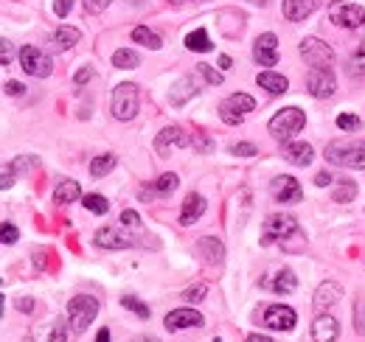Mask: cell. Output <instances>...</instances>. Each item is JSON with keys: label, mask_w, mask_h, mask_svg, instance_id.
Listing matches in <instances>:
<instances>
[{"label": "cell", "mask_w": 365, "mask_h": 342, "mask_svg": "<svg viewBox=\"0 0 365 342\" xmlns=\"http://www.w3.org/2000/svg\"><path fill=\"white\" fill-rule=\"evenodd\" d=\"M267 244H281L287 253H298L307 247V236L292 216L273 214L267 216L264 230H262V247H267Z\"/></svg>", "instance_id": "obj_1"}, {"label": "cell", "mask_w": 365, "mask_h": 342, "mask_svg": "<svg viewBox=\"0 0 365 342\" xmlns=\"http://www.w3.org/2000/svg\"><path fill=\"white\" fill-rule=\"evenodd\" d=\"M323 157L340 169H365V140H331L323 149Z\"/></svg>", "instance_id": "obj_2"}, {"label": "cell", "mask_w": 365, "mask_h": 342, "mask_svg": "<svg viewBox=\"0 0 365 342\" xmlns=\"http://www.w3.org/2000/svg\"><path fill=\"white\" fill-rule=\"evenodd\" d=\"M98 314V300L93 295H76V298L68 303V323H71V331L73 334H82L91 328V323Z\"/></svg>", "instance_id": "obj_3"}, {"label": "cell", "mask_w": 365, "mask_h": 342, "mask_svg": "<svg viewBox=\"0 0 365 342\" xmlns=\"http://www.w3.org/2000/svg\"><path fill=\"white\" fill-rule=\"evenodd\" d=\"M307 124V115H304V110H298V107H287V110H278L273 118H270V135H273L275 140H289L292 135H298L301 129Z\"/></svg>", "instance_id": "obj_4"}, {"label": "cell", "mask_w": 365, "mask_h": 342, "mask_svg": "<svg viewBox=\"0 0 365 342\" xmlns=\"http://www.w3.org/2000/svg\"><path fill=\"white\" fill-rule=\"evenodd\" d=\"M329 20L340 28H360L365 23V9L349 0H331L329 3Z\"/></svg>", "instance_id": "obj_5"}, {"label": "cell", "mask_w": 365, "mask_h": 342, "mask_svg": "<svg viewBox=\"0 0 365 342\" xmlns=\"http://www.w3.org/2000/svg\"><path fill=\"white\" fill-rule=\"evenodd\" d=\"M138 104H140V98H138V85L127 82V85H118L113 90V115H115L118 121H133L138 115Z\"/></svg>", "instance_id": "obj_6"}, {"label": "cell", "mask_w": 365, "mask_h": 342, "mask_svg": "<svg viewBox=\"0 0 365 342\" xmlns=\"http://www.w3.org/2000/svg\"><path fill=\"white\" fill-rule=\"evenodd\" d=\"M20 65H23V71H26L29 76H34V79H46V76L53 73L51 56H48L43 48H34V45H23V51H20Z\"/></svg>", "instance_id": "obj_7"}, {"label": "cell", "mask_w": 365, "mask_h": 342, "mask_svg": "<svg viewBox=\"0 0 365 342\" xmlns=\"http://www.w3.org/2000/svg\"><path fill=\"white\" fill-rule=\"evenodd\" d=\"M253 107H256L253 95H247V93H233V95H228V98L220 104V118H222L228 127H236V124H242L245 113H253Z\"/></svg>", "instance_id": "obj_8"}, {"label": "cell", "mask_w": 365, "mask_h": 342, "mask_svg": "<svg viewBox=\"0 0 365 342\" xmlns=\"http://www.w3.org/2000/svg\"><path fill=\"white\" fill-rule=\"evenodd\" d=\"M262 323H264L267 328H273V331H292V328H295V323H298V314H295V309H292V306L273 303V306H267V309H264Z\"/></svg>", "instance_id": "obj_9"}, {"label": "cell", "mask_w": 365, "mask_h": 342, "mask_svg": "<svg viewBox=\"0 0 365 342\" xmlns=\"http://www.w3.org/2000/svg\"><path fill=\"white\" fill-rule=\"evenodd\" d=\"M307 87L312 98H331L337 90V79L331 73V68H312L307 73Z\"/></svg>", "instance_id": "obj_10"}, {"label": "cell", "mask_w": 365, "mask_h": 342, "mask_svg": "<svg viewBox=\"0 0 365 342\" xmlns=\"http://www.w3.org/2000/svg\"><path fill=\"white\" fill-rule=\"evenodd\" d=\"M301 56H304L312 68H329L331 59H334V51H331V45H326L323 40H318V37H307V40L301 43Z\"/></svg>", "instance_id": "obj_11"}, {"label": "cell", "mask_w": 365, "mask_h": 342, "mask_svg": "<svg viewBox=\"0 0 365 342\" xmlns=\"http://www.w3.org/2000/svg\"><path fill=\"white\" fill-rule=\"evenodd\" d=\"M270 191H273L275 202H284V205H295V202H301V197H304V191H301V185H298V180L295 177H275L273 182H270Z\"/></svg>", "instance_id": "obj_12"}, {"label": "cell", "mask_w": 365, "mask_h": 342, "mask_svg": "<svg viewBox=\"0 0 365 342\" xmlns=\"http://www.w3.org/2000/svg\"><path fill=\"white\" fill-rule=\"evenodd\" d=\"M205 323V317L197 311V309H175L166 314L163 326L166 331H180V328H200Z\"/></svg>", "instance_id": "obj_13"}, {"label": "cell", "mask_w": 365, "mask_h": 342, "mask_svg": "<svg viewBox=\"0 0 365 342\" xmlns=\"http://www.w3.org/2000/svg\"><path fill=\"white\" fill-rule=\"evenodd\" d=\"M185 146H191V138H188L180 127H166L158 138H155V149H158V155H169L172 149H185Z\"/></svg>", "instance_id": "obj_14"}, {"label": "cell", "mask_w": 365, "mask_h": 342, "mask_svg": "<svg viewBox=\"0 0 365 342\" xmlns=\"http://www.w3.org/2000/svg\"><path fill=\"white\" fill-rule=\"evenodd\" d=\"M253 59L262 68H273L278 62V37L275 34H262L253 45Z\"/></svg>", "instance_id": "obj_15"}, {"label": "cell", "mask_w": 365, "mask_h": 342, "mask_svg": "<svg viewBox=\"0 0 365 342\" xmlns=\"http://www.w3.org/2000/svg\"><path fill=\"white\" fill-rule=\"evenodd\" d=\"M312 157H315V149H312L307 140L287 143V149H284V160L292 163V166H298V169H307V166L312 163Z\"/></svg>", "instance_id": "obj_16"}, {"label": "cell", "mask_w": 365, "mask_h": 342, "mask_svg": "<svg viewBox=\"0 0 365 342\" xmlns=\"http://www.w3.org/2000/svg\"><path fill=\"white\" fill-rule=\"evenodd\" d=\"M340 337V323L331 314H318L312 323V340L315 342H334Z\"/></svg>", "instance_id": "obj_17"}, {"label": "cell", "mask_w": 365, "mask_h": 342, "mask_svg": "<svg viewBox=\"0 0 365 342\" xmlns=\"http://www.w3.org/2000/svg\"><path fill=\"white\" fill-rule=\"evenodd\" d=\"M318 6H320V0H284V3H281V11H284V17H287L289 23H301V20H307Z\"/></svg>", "instance_id": "obj_18"}, {"label": "cell", "mask_w": 365, "mask_h": 342, "mask_svg": "<svg viewBox=\"0 0 365 342\" xmlns=\"http://www.w3.org/2000/svg\"><path fill=\"white\" fill-rule=\"evenodd\" d=\"M93 242H96V247H104V250H127V247H133V242L124 239L121 230H115V227H101V230H96Z\"/></svg>", "instance_id": "obj_19"}, {"label": "cell", "mask_w": 365, "mask_h": 342, "mask_svg": "<svg viewBox=\"0 0 365 342\" xmlns=\"http://www.w3.org/2000/svg\"><path fill=\"white\" fill-rule=\"evenodd\" d=\"M262 284H264V286H270L275 295H292V292L298 289V278H295V272H292V269H287V266H284V269H278L273 278H264Z\"/></svg>", "instance_id": "obj_20"}, {"label": "cell", "mask_w": 365, "mask_h": 342, "mask_svg": "<svg viewBox=\"0 0 365 342\" xmlns=\"http://www.w3.org/2000/svg\"><path fill=\"white\" fill-rule=\"evenodd\" d=\"M34 166H37V157H31V155L14 157V163H6V166H3V180H0V188H3V191H6V188H11V182H14V177H17V174L34 169Z\"/></svg>", "instance_id": "obj_21"}, {"label": "cell", "mask_w": 365, "mask_h": 342, "mask_svg": "<svg viewBox=\"0 0 365 342\" xmlns=\"http://www.w3.org/2000/svg\"><path fill=\"white\" fill-rule=\"evenodd\" d=\"M340 298H343V286L337 281H323L318 286V292H315V309L326 311L329 306H334Z\"/></svg>", "instance_id": "obj_22"}, {"label": "cell", "mask_w": 365, "mask_h": 342, "mask_svg": "<svg viewBox=\"0 0 365 342\" xmlns=\"http://www.w3.org/2000/svg\"><path fill=\"white\" fill-rule=\"evenodd\" d=\"M197 93H200L197 82H194L191 76H182V79H178V82L172 85L169 101H172V107H182V104H185V101H191V98H194Z\"/></svg>", "instance_id": "obj_23"}, {"label": "cell", "mask_w": 365, "mask_h": 342, "mask_svg": "<svg viewBox=\"0 0 365 342\" xmlns=\"http://www.w3.org/2000/svg\"><path fill=\"white\" fill-rule=\"evenodd\" d=\"M197 253L205 258V264L217 266V264H222V258H225V247H222V242H220V239L202 236V239L197 242Z\"/></svg>", "instance_id": "obj_24"}, {"label": "cell", "mask_w": 365, "mask_h": 342, "mask_svg": "<svg viewBox=\"0 0 365 342\" xmlns=\"http://www.w3.org/2000/svg\"><path fill=\"white\" fill-rule=\"evenodd\" d=\"M79 197H82V185H79L76 180L62 177V180L56 182V188H53V202H59V205H71V202H76Z\"/></svg>", "instance_id": "obj_25"}, {"label": "cell", "mask_w": 365, "mask_h": 342, "mask_svg": "<svg viewBox=\"0 0 365 342\" xmlns=\"http://www.w3.org/2000/svg\"><path fill=\"white\" fill-rule=\"evenodd\" d=\"M205 208H208V202L200 197V194H188L185 197V202H182V211H180V224H194L200 216L205 214Z\"/></svg>", "instance_id": "obj_26"}, {"label": "cell", "mask_w": 365, "mask_h": 342, "mask_svg": "<svg viewBox=\"0 0 365 342\" xmlns=\"http://www.w3.org/2000/svg\"><path fill=\"white\" fill-rule=\"evenodd\" d=\"M256 82H259V87H264L267 93H273V95H281V93H287V90H289L287 76L273 73V71H262V73L256 76Z\"/></svg>", "instance_id": "obj_27"}, {"label": "cell", "mask_w": 365, "mask_h": 342, "mask_svg": "<svg viewBox=\"0 0 365 342\" xmlns=\"http://www.w3.org/2000/svg\"><path fill=\"white\" fill-rule=\"evenodd\" d=\"M178 185H180L178 174H163V177H158V180L152 182V188H149V191L143 188V191H140V197H143V200H146V197H152V194H158V197H169Z\"/></svg>", "instance_id": "obj_28"}, {"label": "cell", "mask_w": 365, "mask_h": 342, "mask_svg": "<svg viewBox=\"0 0 365 342\" xmlns=\"http://www.w3.org/2000/svg\"><path fill=\"white\" fill-rule=\"evenodd\" d=\"M79 28H73V26H59L56 31H53V37H51V43L53 48H59V51H68V48H73V45L79 43Z\"/></svg>", "instance_id": "obj_29"}, {"label": "cell", "mask_w": 365, "mask_h": 342, "mask_svg": "<svg viewBox=\"0 0 365 342\" xmlns=\"http://www.w3.org/2000/svg\"><path fill=\"white\" fill-rule=\"evenodd\" d=\"M113 65L118 68V71H133L140 65V56H138L133 48H118L115 53H113Z\"/></svg>", "instance_id": "obj_30"}, {"label": "cell", "mask_w": 365, "mask_h": 342, "mask_svg": "<svg viewBox=\"0 0 365 342\" xmlns=\"http://www.w3.org/2000/svg\"><path fill=\"white\" fill-rule=\"evenodd\" d=\"M185 48H188V51H197V53H208L214 45L208 40V31H205V28H197V31H191V34L185 37Z\"/></svg>", "instance_id": "obj_31"}, {"label": "cell", "mask_w": 365, "mask_h": 342, "mask_svg": "<svg viewBox=\"0 0 365 342\" xmlns=\"http://www.w3.org/2000/svg\"><path fill=\"white\" fill-rule=\"evenodd\" d=\"M118 166V157L115 155H98V157H93V163H91V174L93 177H107L110 171Z\"/></svg>", "instance_id": "obj_32"}, {"label": "cell", "mask_w": 365, "mask_h": 342, "mask_svg": "<svg viewBox=\"0 0 365 342\" xmlns=\"http://www.w3.org/2000/svg\"><path fill=\"white\" fill-rule=\"evenodd\" d=\"M133 40L140 45H146V48H152V51H160V48H163V40H160L155 31H149L146 26H138L135 31H133Z\"/></svg>", "instance_id": "obj_33"}, {"label": "cell", "mask_w": 365, "mask_h": 342, "mask_svg": "<svg viewBox=\"0 0 365 342\" xmlns=\"http://www.w3.org/2000/svg\"><path fill=\"white\" fill-rule=\"evenodd\" d=\"M354 197H357V182L354 180H340L337 188H334V194H331L334 202H351Z\"/></svg>", "instance_id": "obj_34"}, {"label": "cell", "mask_w": 365, "mask_h": 342, "mask_svg": "<svg viewBox=\"0 0 365 342\" xmlns=\"http://www.w3.org/2000/svg\"><path fill=\"white\" fill-rule=\"evenodd\" d=\"M82 205H85L91 214H98V216H104L110 211V202H107L101 194H88V197H82Z\"/></svg>", "instance_id": "obj_35"}, {"label": "cell", "mask_w": 365, "mask_h": 342, "mask_svg": "<svg viewBox=\"0 0 365 342\" xmlns=\"http://www.w3.org/2000/svg\"><path fill=\"white\" fill-rule=\"evenodd\" d=\"M121 306H124V309H130L133 314H138L140 320H149V317H152L149 306H146V303H140L135 295H124V298H121Z\"/></svg>", "instance_id": "obj_36"}, {"label": "cell", "mask_w": 365, "mask_h": 342, "mask_svg": "<svg viewBox=\"0 0 365 342\" xmlns=\"http://www.w3.org/2000/svg\"><path fill=\"white\" fill-rule=\"evenodd\" d=\"M349 71L357 73V76H365V43L357 45V51L351 53V59H349Z\"/></svg>", "instance_id": "obj_37"}, {"label": "cell", "mask_w": 365, "mask_h": 342, "mask_svg": "<svg viewBox=\"0 0 365 342\" xmlns=\"http://www.w3.org/2000/svg\"><path fill=\"white\" fill-rule=\"evenodd\" d=\"M191 143H194V149H197V152H202V155H208V152L214 149V140H211L205 132H200V129L191 135Z\"/></svg>", "instance_id": "obj_38"}, {"label": "cell", "mask_w": 365, "mask_h": 342, "mask_svg": "<svg viewBox=\"0 0 365 342\" xmlns=\"http://www.w3.org/2000/svg\"><path fill=\"white\" fill-rule=\"evenodd\" d=\"M205 295H208L205 284H194V286H188V289L182 292V300H185V303H200V300H205Z\"/></svg>", "instance_id": "obj_39"}, {"label": "cell", "mask_w": 365, "mask_h": 342, "mask_svg": "<svg viewBox=\"0 0 365 342\" xmlns=\"http://www.w3.org/2000/svg\"><path fill=\"white\" fill-rule=\"evenodd\" d=\"M337 127L343 129V132H357V129L363 127V121H360L357 115H349V113H343V115H337Z\"/></svg>", "instance_id": "obj_40"}, {"label": "cell", "mask_w": 365, "mask_h": 342, "mask_svg": "<svg viewBox=\"0 0 365 342\" xmlns=\"http://www.w3.org/2000/svg\"><path fill=\"white\" fill-rule=\"evenodd\" d=\"M197 71L205 76V82H208V85H222V73H220V71H214L208 62H200V65H197Z\"/></svg>", "instance_id": "obj_41"}, {"label": "cell", "mask_w": 365, "mask_h": 342, "mask_svg": "<svg viewBox=\"0 0 365 342\" xmlns=\"http://www.w3.org/2000/svg\"><path fill=\"white\" fill-rule=\"evenodd\" d=\"M230 155H236V157H256V146L253 143H236V146H230Z\"/></svg>", "instance_id": "obj_42"}, {"label": "cell", "mask_w": 365, "mask_h": 342, "mask_svg": "<svg viewBox=\"0 0 365 342\" xmlns=\"http://www.w3.org/2000/svg\"><path fill=\"white\" fill-rule=\"evenodd\" d=\"M0 239H3V244H14V242L20 239V230H17L11 222H3V236H0Z\"/></svg>", "instance_id": "obj_43"}, {"label": "cell", "mask_w": 365, "mask_h": 342, "mask_svg": "<svg viewBox=\"0 0 365 342\" xmlns=\"http://www.w3.org/2000/svg\"><path fill=\"white\" fill-rule=\"evenodd\" d=\"M121 224L130 227V230H138V227H140V216H138L135 211H124V214H121Z\"/></svg>", "instance_id": "obj_44"}, {"label": "cell", "mask_w": 365, "mask_h": 342, "mask_svg": "<svg viewBox=\"0 0 365 342\" xmlns=\"http://www.w3.org/2000/svg\"><path fill=\"white\" fill-rule=\"evenodd\" d=\"M82 3H85V9H88L91 14H101L113 0H82Z\"/></svg>", "instance_id": "obj_45"}, {"label": "cell", "mask_w": 365, "mask_h": 342, "mask_svg": "<svg viewBox=\"0 0 365 342\" xmlns=\"http://www.w3.org/2000/svg\"><path fill=\"white\" fill-rule=\"evenodd\" d=\"M71 9H73V0H56V3H53L56 17H68V14H71Z\"/></svg>", "instance_id": "obj_46"}, {"label": "cell", "mask_w": 365, "mask_h": 342, "mask_svg": "<svg viewBox=\"0 0 365 342\" xmlns=\"http://www.w3.org/2000/svg\"><path fill=\"white\" fill-rule=\"evenodd\" d=\"M354 311H357V331H360V334H365V300H357Z\"/></svg>", "instance_id": "obj_47"}, {"label": "cell", "mask_w": 365, "mask_h": 342, "mask_svg": "<svg viewBox=\"0 0 365 342\" xmlns=\"http://www.w3.org/2000/svg\"><path fill=\"white\" fill-rule=\"evenodd\" d=\"M14 309H17V311H23V314H29V311H34V300L31 298L14 300Z\"/></svg>", "instance_id": "obj_48"}, {"label": "cell", "mask_w": 365, "mask_h": 342, "mask_svg": "<svg viewBox=\"0 0 365 342\" xmlns=\"http://www.w3.org/2000/svg\"><path fill=\"white\" fill-rule=\"evenodd\" d=\"M331 182H334V177H331L329 171H320L318 177H315V185H318V188H326V185H331Z\"/></svg>", "instance_id": "obj_49"}, {"label": "cell", "mask_w": 365, "mask_h": 342, "mask_svg": "<svg viewBox=\"0 0 365 342\" xmlns=\"http://www.w3.org/2000/svg\"><path fill=\"white\" fill-rule=\"evenodd\" d=\"M91 79H93V71H91V68H82V71H79V73L73 76V82H76V85H85V82H91Z\"/></svg>", "instance_id": "obj_50"}, {"label": "cell", "mask_w": 365, "mask_h": 342, "mask_svg": "<svg viewBox=\"0 0 365 342\" xmlns=\"http://www.w3.org/2000/svg\"><path fill=\"white\" fill-rule=\"evenodd\" d=\"M6 93H9V95H23V93H26V87L20 85V82H6Z\"/></svg>", "instance_id": "obj_51"}, {"label": "cell", "mask_w": 365, "mask_h": 342, "mask_svg": "<svg viewBox=\"0 0 365 342\" xmlns=\"http://www.w3.org/2000/svg\"><path fill=\"white\" fill-rule=\"evenodd\" d=\"M3 65H6V68H9V65H11V43H9V40H3Z\"/></svg>", "instance_id": "obj_52"}, {"label": "cell", "mask_w": 365, "mask_h": 342, "mask_svg": "<svg viewBox=\"0 0 365 342\" xmlns=\"http://www.w3.org/2000/svg\"><path fill=\"white\" fill-rule=\"evenodd\" d=\"M51 342H65V331H62V328H53V334H51Z\"/></svg>", "instance_id": "obj_53"}, {"label": "cell", "mask_w": 365, "mask_h": 342, "mask_svg": "<svg viewBox=\"0 0 365 342\" xmlns=\"http://www.w3.org/2000/svg\"><path fill=\"white\" fill-rule=\"evenodd\" d=\"M96 342H113L110 340V331H107V328H101V331L96 334Z\"/></svg>", "instance_id": "obj_54"}, {"label": "cell", "mask_w": 365, "mask_h": 342, "mask_svg": "<svg viewBox=\"0 0 365 342\" xmlns=\"http://www.w3.org/2000/svg\"><path fill=\"white\" fill-rule=\"evenodd\" d=\"M245 342H273L270 337H259V334H253V337H247Z\"/></svg>", "instance_id": "obj_55"}, {"label": "cell", "mask_w": 365, "mask_h": 342, "mask_svg": "<svg viewBox=\"0 0 365 342\" xmlns=\"http://www.w3.org/2000/svg\"><path fill=\"white\" fill-rule=\"evenodd\" d=\"M220 68H230V56H220Z\"/></svg>", "instance_id": "obj_56"}, {"label": "cell", "mask_w": 365, "mask_h": 342, "mask_svg": "<svg viewBox=\"0 0 365 342\" xmlns=\"http://www.w3.org/2000/svg\"><path fill=\"white\" fill-rule=\"evenodd\" d=\"M138 342H158V340H152V337H143V340H138Z\"/></svg>", "instance_id": "obj_57"}, {"label": "cell", "mask_w": 365, "mask_h": 342, "mask_svg": "<svg viewBox=\"0 0 365 342\" xmlns=\"http://www.w3.org/2000/svg\"><path fill=\"white\" fill-rule=\"evenodd\" d=\"M250 3H259V6H264V3H267V0H250Z\"/></svg>", "instance_id": "obj_58"}, {"label": "cell", "mask_w": 365, "mask_h": 342, "mask_svg": "<svg viewBox=\"0 0 365 342\" xmlns=\"http://www.w3.org/2000/svg\"><path fill=\"white\" fill-rule=\"evenodd\" d=\"M172 3H185V0H172Z\"/></svg>", "instance_id": "obj_59"}, {"label": "cell", "mask_w": 365, "mask_h": 342, "mask_svg": "<svg viewBox=\"0 0 365 342\" xmlns=\"http://www.w3.org/2000/svg\"><path fill=\"white\" fill-rule=\"evenodd\" d=\"M26 342H31V340H29V337H26Z\"/></svg>", "instance_id": "obj_60"}]
</instances>
